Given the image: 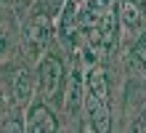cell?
I'll return each instance as SVG.
<instances>
[{"label": "cell", "instance_id": "6", "mask_svg": "<svg viewBox=\"0 0 146 133\" xmlns=\"http://www.w3.org/2000/svg\"><path fill=\"white\" fill-rule=\"evenodd\" d=\"M8 51H11V37H8V29L0 24V59H5Z\"/></svg>", "mask_w": 146, "mask_h": 133}, {"label": "cell", "instance_id": "3", "mask_svg": "<svg viewBox=\"0 0 146 133\" xmlns=\"http://www.w3.org/2000/svg\"><path fill=\"white\" fill-rule=\"evenodd\" d=\"M58 122H56V114L50 112V106H45L42 101L32 104L29 106V114H27V130H35V133H48V130H56Z\"/></svg>", "mask_w": 146, "mask_h": 133}, {"label": "cell", "instance_id": "1", "mask_svg": "<svg viewBox=\"0 0 146 133\" xmlns=\"http://www.w3.org/2000/svg\"><path fill=\"white\" fill-rule=\"evenodd\" d=\"M85 101H88V112L90 120H96L98 130H109V112H106V83L104 75L90 69L88 72V93H85Z\"/></svg>", "mask_w": 146, "mask_h": 133}, {"label": "cell", "instance_id": "2", "mask_svg": "<svg viewBox=\"0 0 146 133\" xmlns=\"http://www.w3.org/2000/svg\"><path fill=\"white\" fill-rule=\"evenodd\" d=\"M61 83H64L61 61L56 56L42 59V64H40V93H42V99H58Z\"/></svg>", "mask_w": 146, "mask_h": 133}, {"label": "cell", "instance_id": "5", "mask_svg": "<svg viewBox=\"0 0 146 133\" xmlns=\"http://www.w3.org/2000/svg\"><path fill=\"white\" fill-rule=\"evenodd\" d=\"M80 101H82V96H80V72H74V77L69 80V99H66V109H69V112L80 109Z\"/></svg>", "mask_w": 146, "mask_h": 133}, {"label": "cell", "instance_id": "4", "mask_svg": "<svg viewBox=\"0 0 146 133\" xmlns=\"http://www.w3.org/2000/svg\"><path fill=\"white\" fill-rule=\"evenodd\" d=\"M11 96H13V106H24L32 99V75L27 69L16 72L13 83H11Z\"/></svg>", "mask_w": 146, "mask_h": 133}, {"label": "cell", "instance_id": "7", "mask_svg": "<svg viewBox=\"0 0 146 133\" xmlns=\"http://www.w3.org/2000/svg\"><path fill=\"white\" fill-rule=\"evenodd\" d=\"M5 112H8V101H5V96L0 93V120L5 117Z\"/></svg>", "mask_w": 146, "mask_h": 133}]
</instances>
